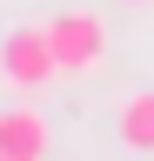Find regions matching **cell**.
<instances>
[{
	"label": "cell",
	"instance_id": "cell-6",
	"mask_svg": "<svg viewBox=\"0 0 154 161\" xmlns=\"http://www.w3.org/2000/svg\"><path fill=\"white\" fill-rule=\"evenodd\" d=\"M134 7H147V0H134Z\"/></svg>",
	"mask_w": 154,
	"mask_h": 161
},
{
	"label": "cell",
	"instance_id": "cell-2",
	"mask_svg": "<svg viewBox=\"0 0 154 161\" xmlns=\"http://www.w3.org/2000/svg\"><path fill=\"white\" fill-rule=\"evenodd\" d=\"M54 27V47H61V74H94L107 60V20L87 14V7H67L47 20Z\"/></svg>",
	"mask_w": 154,
	"mask_h": 161
},
{
	"label": "cell",
	"instance_id": "cell-3",
	"mask_svg": "<svg viewBox=\"0 0 154 161\" xmlns=\"http://www.w3.org/2000/svg\"><path fill=\"white\" fill-rule=\"evenodd\" d=\"M0 154L40 161V154H47V121L34 114V108H0Z\"/></svg>",
	"mask_w": 154,
	"mask_h": 161
},
{
	"label": "cell",
	"instance_id": "cell-4",
	"mask_svg": "<svg viewBox=\"0 0 154 161\" xmlns=\"http://www.w3.org/2000/svg\"><path fill=\"white\" fill-rule=\"evenodd\" d=\"M114 134H121V148H134V154H154V87L127 94L121 108H114Z\"/></svg>",
	"mask_w": 154,
	"mask_h": 161
},
{
	"label": "cell",
	"instance_id": "cell-5",
	"mask_svg": "<svg viewBox=\"0 0 154 161\" xmlns=\"http://www.w3.org/2000/svg\"><path fill=\"white\" fill-rule=\"evenodd\" d=\"M0 161H27V154H0Z\"/></svg>",
	"mask_w": 154,
	"mask_h": 161
},
{
	"label": "cell",
	"instance_id": "cell-1",
	"mask_svg": "<svg viewBox=\"0 0 154 161\" xmlns=\"http://www.w3.org/2000/svg\"><path fill=\"white\" fill-rule=\"evenodd\" d=\"M61 74V47H54V27L47 20H13L7 34H0V80L7 87H47V80Z\"/></svg>",
	"mask_w": 154,
	"mask_h": 161
}]
</instances>
